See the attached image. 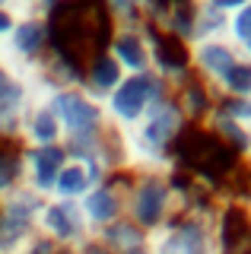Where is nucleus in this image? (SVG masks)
I'll use <instances>...</instances> for the list:
<instances>
[{
    "mask_svg": "<svg viewBox=\"0 0 251 254\" xmlns=\"http://www.w3.org/2000/svg\"><path fill=\"white\" fill-rule=\"evenodd\" d=\"M191 130L188 118L182 115L175 95H166L153 111H146L143 121H137L130 130H118L124 156V172H156V175H175L178 159L175 149L182 137Z\"/></svg>",
    "mask_w": 251,
    "mask_h": 254,
    "instance_id": "1",
    "label": "nucleus"
},
{
    "mask_svg": "<svg viewBox=\"0 0 251 254\" xmlns=\"http://www.w3.org/2000/svg\"><path fill=\"white\" fill-rule=\"evenodd\" d=\"M51 35L58 51L73 54L76 61H86L105 48L112 19L102 10L99 0H61V6L48 16Z\"/></svg>",
    "mask_w": 251,
    "mask_h": 254,
    "instance_id": "2",
    "label": "nucleus"
},
{
    "mask_svg": "<svg viewBox=\"0 0 251 254\" xmlns=\"http://www.w3.org/2000/svg\"><path fill=\"white\" fill-rule=\"evenodd\" d=\"M124 216L130 222H137L146 235L175 219L172 175L124 172Z\"/></svg>",
    "mask_w": 251,
    "mask_h": 254,
    "instance_id": "3",
    "label": "nucleus"
},
{
    "mask_svg": "<svg viewBox=\"0 0 251 254\" xmlns=\"http://www.w3.org/2000/svg\"><path fill=\"white\" fill-rule=\"evenodd\" d=\"M42 99L48 102L51 111L58 115L67 153L92 146L96 140H102L112 130L108 121H105V111H102V102H96L92 95H86L83 89H51L48 95H42Z\"/></svg>",
    "mask_w": 251,
    "mask_h": 254,
    "instance_id": "4",
    "label": "nucleus"
},
{
    "mask_svg": "<svg viewBox=\"0 0 251 254\" xmlns=\"http://www.w3.org/2000/svg\"><path fill=\"white\" fill-rule=\"evenodd\" d=\"M169 92L172 89L153 73V70L124 76L121 83H118V89L102 102L108 127H112V130H130V127L137 121H143L146 111H153Z\"/></svg>",
    "mask_w": 251,
    "mask_h": 254,
    "instance_id": "5",
    "label": "nucleus"
},
{
    "mask_svg": "<svg viewBox=\"0 0 251 254\" xmlns=\"http://www.w3.org/2000/svg\"><path fill=\"white\" fill-rule=\"evenodd\" d=\"M213 216H175L162 229L146 235V251L150 254H219L216 248V229Z\"/></svg>",
    "mask_w": 251,
    "mask_h": 254,
    "instance_id": "6",
    "label": "nucleus"
},
{
    "mask_svg": "<svg viewBox=\"0 0 251 254\" xmlns=\"http://www.w3.org/2000/svg\"><path fill=\"white\" fill-rule=\"evenodd\" d=\"M45 197L19 188L0 200V254H26V248L38 238V213Z\"/></svg>",
    "mask_w": 251,
    "mask_h": 254,
    "instance_id": "7",
    "label": "nucleus"
},
{
    "mask_svg": "<svg viewBox=\"0 0 251 254\" xmlns=\"http://www.w3.org/2000/svg\"><path fill=\"white\" fill-rule=\"evenodd\" d=\"M38 235H45L54 248L61 251H76L83 242H89L92 232L83 219L80 203L73 200H54L48 197L38 213Z\"/></svg>",
    "mask_w": 251,
    "mask_h": 254,
    "instance_id": "8",
    "label": "nucleus"
},
{
    "mask_svg": "<svg viewBox=\"0 0 251 254\" xmlns=\"http://www.w3.org/2000/svg\"><path fill=\"white\" fill-rule=\"evenodd\" d=\"M105 51L124 70V76L146 73L150 70V26L146 22L143 26H112Z\"/></svg>",
    "mask_w": 251,
    "mask_h": 254,
    "instance_id": "9",
    "label": "nucleus"
},
{
    "mask_svg": "<svg viewBox=\"0 0 251 254\" xmlns=\"http://www.w3.org/2000/svg\"><path fill=\"white\" fill-rule=\"evenodd\" d=\"M80 210L92 235H99L102 229H108L112 222L121 219L124 216V172H118L108 181L92 188L80 200Z\"/></svg>",
    "mask_w": 251,
    "mask_h": 254,
    "instance_id": "10",
    "label": "nucleus"
},
{
    "mask_svg": "<svg viewBox=\"0 0 251 254\" xmlns=\"http://www.w3.org/2000/svg\"><path fill=\"white\" fill-rule=\"evenodd\" d=\"M188 61H191V73L203 79L207 86H216L235 64L242 61L239 45L229 38H210V42H194L188 45Z\"/></svg>",
    "mask_w": 251,
    "mask_h": 254,
    "instance_id": "11",
    "label": "nucleus"
},
{
    "mask_svg": "<svg viewBox=\"0 0 251 254\" xmlns=\"http://www.w3.org/2000/svg\"><path fill=\"white\" fill-rule=\"evenodd\" d=\"M64 162H67L64 146H35V149L22 146V188L48 200Z\"/></svg>",
    "mask_w": 251,
    "mask_h": 254,
    "instance_id": "12",
    "label": "nucleus"
},
{
    "mask_svg": "<svg viewBox=\"0 0 251 254\" xmlns=\"http://www.w3.org/2000/svg\"><path fill=\"white\" fill-rule=\"evenodd\" d=\"M150 70L169 89H178L185 79H191V61H188V45L162 35L159 29L150 26Z\"/></svg>",
    "mask_w": 251,
    "mask_h": 254,
    "instance_id": "13",
    "label": "nucleus"
},
{
    "mask_svg": "<svg viewBox=\"0 0 251 254\" xmlns=\"http://www.w3.org/2000/svg\"><path fill=\"white\" fill-rule=\"evenodd\" d=\"M32 86L29 79L13 73L3 61H0V140H16L19 121L26 108L32 105Z\"/></svg>",
    "mask_w": 251,
    "mask_h": 254,
    "instance_id": "14",
    "label": "nucleus"
},
{
    "mask_svg": "<svg viewBox=\"0 0 251 254\" xmlns=\"http://www.w3.org/2000/svg\"><path fill=\"white\" fill-rule=\"evenodd\" d=\"M19 146H64V133H61L58 115L51 111V105L45 99H32V105L26 108L19 121V133H16Z\"/></svg>",
    "mask_w": 251,
    "mask_h": 254,
    "instance_id": "15",
    "label": "nucleus"
},
{
    "mask_svg": "<svg viewBox=\"0 0 251 254\" xmlns=\"http://www.w3.org/2000/svg\"><path fill=\"white\" fill-rule=\"evenodd\" d=\"M121 79H124V70L112 61V54H108L105 48L96 51V54H89V58L83 61V83H80V89L86 95H92L96 102H105L108 95L118 89Z\"/></svg>",
    "mask_w": 251,
    "mask_h": 254,
    "instance_id": "16",
    "label": "nucleus"
},
{
    "mask_svg": "<svg viewBox=\"0 0 251 254\" xmlns=\"http://www.w3.org/2000/svg\"><path fill=\"white\" fill-rule=\"evenodd\" d=\"M172 95H175L178 108H182V115L188 118V124H191V127H203V124H207V118L213 115L216 105H219L216 89H213V86H207L197 76L185 79L178 89H172Z\"/></svg>",
    "mask_w": 251,
    "mask_h": 254,
    "instance_id": "17",
    "label": "nucleus"
},
{
    "mask_svg": "<svg viewBox=\"0 0 251 254\" xmlns=\"http://www.w3.org/2000/svg\"><path fill=\"white\" fill-rule=\"evenodd\" d=\"M102 181H108V178H102V175H96L89 169V165L83 162V159H73V156H67V162H64V169H61L58 175V181H54V190H51V197L54 200H73V203H80L86 194H89L96 185H102Z\"/></svg>",
    "mask_w": 251,
    "mask_h": 254,
    "instance_id": "18",
    "label": "nucleus"
},
{
    "mask_svg": "<svg viewBox=\"0 0 251 254\" xmlns=\"http://www.w3.org/2000/svg\"><path fill=\"white\" fill-rule=\"evenodd\" d=\"M112 26H156L166 13L169 0H99Z\"/></svg>",
    "mask_w": 251,
    "mask_h": 254,
    "instance_id": "19",
    "label": "nucleus"
},
{
    "mask_svg": "<svg viewBox=\"0 0 251 254\" xmlns=\"http://www.w3.org/2000/svg\"><path fill=\"white\" fill-rule=\"evenodd\" d=\"M203 130H210L213 137L223 143L226 149H229L232 156H239V159H245L251 153V127L245 124H239V121H232V118H226L223 111H213V115L207 118V124H203Z\"/></svg>",
    "mask_w": 251,
    "mask_h": 254,
    "instance_id": "20",
    "label": "nucleus"
},
{
    "mask_svg": "<svg viewBox=\"0 0 251 254\" xmlns=\"http://www.w3.org/2000/svg\"><path fill=\"white\" fill-rule=\"evenodd\" d=\"M96 238L105 245V248H112L115 254H143L146 251V232L137 226V222H130L127 216L112 222L108 229H102Z\"/></svg>",
    "mask_w": 251,
    "mask_h": 254,
    "instance_id": "21",
    "label": "nucleus"
},
{
    "mask_svg": "<svg viewBox=\"0 0 251 254\" xmlns=\"http://www.w3.org/2000/svg\"><path fill=\"white\" fill-rule=\"evenodd\" d=\"M226 32H229V16L219 13L213 3H207V0H197L194 3V42H210V38H226Z\"/></svg>",
    "mask_w": 251,
    "mask_h": 254,
    "instance_id": "22",
    "label": "nucleus"
},
{
    "mask_svg": "<svg viewBox=\"0 0 251 254\" xmlns=\"http://www.w3.org/2000/svg\"><path fill=\"white\" fill-rule=\"evenodd\" d=\"M22 188V146L16 140H0V200Z\"/></svg>",
    "mask_w": 251,
    "mask_h": 254,
    "instance_id": "23",
    "label": "nucleus"
},
{
    "mask_svg": "<svg viewBox=\"0 0 251 254\" xmlns=\"http://www.w3.org/2000/svg\"><path fill=\"white\" fill-rule=\"evenodd\" d=\"M213 89L219 99H251V61L242 58Z\"/></svg>",
    "mask_w": 251,
    "mask_h": 254,
    "instance_id": "24",
    "label": "nucleus"
},
{
    "mask_svg": "<svg viewBox=\"0 0 251 254\" xmlns=\"http://www.w3.org/2000/svg\"><path fill=\"white\" fill-rule=\"evenodd\" d=\"M58 6H61V0H13L10 10L16 16H42V19H48Z\"/></svg>",
    "mask_w": 251,
    "mask_h": 254,
    "instance_id": "25",
    "label": "nucleus"
},
{
    "mask_svg": "<svg viewBox=\"0 0 251 254\" xmlns=\"http://www.w3.org/2000/svg\"><path fill=\"white\" fill-rule=\"evenodd\" d=\"M219 111H223L226 118H232V121L251 127V99H219Z\"/></svg>",
    "mask_w": 251,
    "mask_h": 254,
    "instance_id": "26",
    "label": "nucleus"
},
{
    "mask_svg": "<svg viewBox=\"0 0 251 254\" xmlns=\"http://www.w3.org/2000/svg\"><path fill=\"white\" fill-rule=\"evenodd\" d=\"M16 22H19V16L13 13L10 6H0V45L10 42V35H13V29H16Z\"/></svg>",
    "mask_w": 251,
    "mask_h": 254,
    "instance_id": "27",
    "label": "nucleus"
},
{
    "mask_svg": "<svg viewBox=\"0 0 251 254\" xmlns=\"http://www.w3.org/2000/svg\"><path fill=\"white\" fill-rule=\"evenodd\" d=\"M76 254H115V251H112V248H105V245H102L99 238L92 235L89 242H83L80 248H76Z\"/></svg>",
    "mask_w": 251,
    "mask_h": 254,
    "instance_id": "28",
    "label": "nucleus"
},
{
    "mask_svg": "<svg viewBox=\"0 0 251 254\" xmlns=\"http://www.w3.org/2000/svg\"><path fill=\"white\" fill-rule=\"evenodd\" d=\"M207 3H213L219 13H226V16H232V13H239L242 6L248 3V0H207Z\"/></svg>",
    "mask_w": 251,
    "mask_h": 254,
    "instance_id": "29",
    "label": "nucleus"
},
{
    "mask_svg": "<svg viewBox=\"0 0 251 254\" xmlns=\"http://www.w3.org/2000/svg\"><path fill=\"white\" fill-rule=\"evenodd\" d=\"M242 165H245V169H248V172H251V153H248V156H245V159H242Z\"/></svg>",
    "mask_w": 251,
    "mask_h": 254,
    "instance_id": "30",
    "label": "nucleus"
},
{
    "mask_svg": "<svg viewBox=\"0 0 251 254\" xmlns=\"http://www.w3.org/2000/svg\"><path fill=\"white\" fill-rule=\"evenodd\" d=\"M13 3V0H0V6H10Z\"/></svg>",
    "mask_w": 251,
    "mask_h": 254,
    "instance_id": "31",
    "label": "nucleus"
},
{
    "mask_svg": "<svg viewBox=\"0 0 251 254\" xmlns=\"http://www.w3.org/2000/svg\"><path fill=\"white\" fill-rule=\"evenodd\" d=\"M143 254H150V251H143Z\"/></svg>",
    "mask_w": 251,
    "mask_h": 254,
    "instance_id": "32",
    "label": "nucleus"
}]
</instances>
